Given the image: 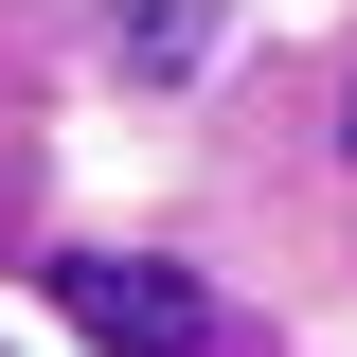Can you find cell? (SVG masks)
I'll return each mask as SVG.
<instances>
[{
	"mask_svg": "<svg viewBox=\"0 0 357 357\" xmlns=\"http://www.w3.org/2000/svg\"><path fill=\"white\" fill-rule=\"evenodd\" d=\"M54 304H72L107 357H268L250 321H232L197 268H161V250H54Z\"/></svg>",
	"mask_w": 357,
	"mask_h": 357,
	"instance_id": "6da1fadb",
	"label": "cell"
}]
</instances>
